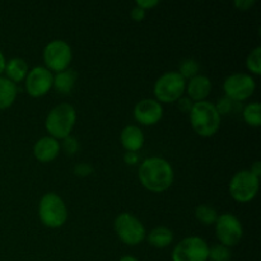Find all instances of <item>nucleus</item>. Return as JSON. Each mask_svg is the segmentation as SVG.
Here are the masks:
<instances>
[{
  "instance_id": "a211bd4d",
  "label": "nucleus",
  "mask_w": 261,
  "mask_h": 261,
  "mask_svg": "<svg viewBox=\"0 0 261 261\" xmlns=\"http://www.w3.org/2000/svg\"><path fill=\"white\" fill-rule=\"evenodd\" d=\"M76 82V73L73 69H65L54 75L53 87L61 94H68L73 91Z\"/></svg>"
},
{
  "instance_id": "4be33fe9",
  "label": "nucleus",
  "mask_w": 261,
  "mask_h": 261,
  "mask_svg": "<svg viewBox=\"0 0 261 261\" xmlns=\"http://www.w3.org/2000/svg\"><path fill=\"white\" fill-rule=\"evenodd\" d=\"M219 214L217 213L216 209L213 206L205 205V204H200L196 206L195 209V217L199 222L204 224V226H211L217 222Z\"/></svg>"
},
{
  "instance_id": "f03ea898",
  "label": "nucleus",
  "mask_w": 261,
  "mask_h": 261,
  "mask_svg": "<svg viewBox=\"0 0 261 261\" xmlns=\"http://www.w3.org/2000/svg\"><path fill=\"white\" fill-rule=\"evenodd\" d=\"M189 115L191 126L200 137H213L221 126V115L217 111L216 105L206 99L194 102Z\"/></svg>"
},
{
  "instance_id": "c9c22d12",
  "label": "nucleus",
  "mask_w": 261,
  "mask_h": 261,
  "mask_svg": "<svg viewBox=\"0 0 261 261\" xmlns=\"http://www.w3.org/2000/svg\"><path fill=\"white\" fill-rule=\"evenodd\" d=\"M119 261H139V260H138L137 257L132 256V255H125V256H122Z\"/></svg>"
},
{
  "instance_id": "2eb2a0df",
  "label": "nucleus",
  "mask_w": 261,
  "mask_h": 261,
  "mask_svg": "<svg viewBox=\"0 0 261 261\" xmlns=\"http://www.w3.org/2000/svg\"><path fill=\"white\" fill-rule=\"evenodd\" d=\"M186 92L189 94V98L194 102L205 101L206 97L211 94L212 82L206 75L198 74L194 78L186 83Z\"/></svg>"
},
{
  "instance_id": "4468645a",
  "label": "nucleus",
  "mask_w": 261,
  "mask_h": 261,
  "mask_svg": "<svg viewBox=\"0 0 261 261\" xmlns=\"http://www.w3.org/2000/svg\"><path fill=\"white\" fill-rule=\"evenodd\" d=\"M60 143L55 138L42 137L33 145V155L41 163H48L55 160L60 153Z\"/></svg>"
},
{
  "instance_id": "1a4fd4ad",
  "label": "nucleus",
  "mask_w": 261,
  "mask_h": 261,
  "mask_svg": "<svg viewBox=\"0 0 261 261\" xmlns=\"http://www.w3.org/2000/svg\"><path fill=\"white\" fill-rule=\"evenodd\" d=\"M209 245L198 236L181 240L172 250V261H208Z\"/></svg>"
},
{
  "instance_id": "f257e3e1",
  "label": "nucleus",
  "mask_w": 261,
  "mask_h": 261,
  "mask_svg": "<svg viewBox=\"0 0 261 261\" xmlns=\"http://www.w3.org/2000/svg\"><path fill=\"white\" fill-rule=\"evenodd\" d=\"M139 180L147 190L162 193L172 185L175 172L168 161L161 157H149L139 166Z\"/></svg>"
},
{
  "instance_id": "ddd939ff",
  "label": "nucleus",
  "mask_w": 261,
  "mask_h": 261,
  "mask_svg": "<svg viewBox=\"0 0 261 261\" xmlns=\"http://www.w3.org/2000/svg\"><path fill=\"white\" fill-rule=\"evenodd\" d=\"M163 116L162 103L153 98H144L134 107V117L139 124L152 126L161 121Z\"/></svg>"
},
{
  "instance_id": "72a5a7b5",
  "label": "nucleus",
  "mask_w": 261,
  "mask_h": 261,
  "mask_svg": "<svg viewBox=\"0 0 261 261\" xmlns=\"http://www.w3.org/2000/svg\"><path fill=\"white\" fill-rule=\"evenodd\" d=\"M250 172H251L252 175L256 176V177L260 178V175H261V163H260V161H255V162L252 163L251 168H250Z\"/></svg>"
},
{
  "instance_id": "412c9836",
  "label": "nucleus",
  "mask_w": 261,
  "mask_h": 261,
  "mask_svg": "<svg viewBox=\"0 0 261 261\" xmlns=\"http://www.w3.org/2000/svg\"><path fill=\"white\" fill-rule=\"evenodd\" d=\"M242 117L245 122L252 127H259L261 125V106L259 102H251L242 110Z\"/></svg>"
},
{
  "instance_id": "9d476101",
  "label": "nucleus",
  "mask_w": 261,
  "mask_h": 261,
  "mask_svg": "<svg viewBox=\"0 0 261 261\" xmlns=\"http://www.w3.org/2000/svg\"><path fill=\"white\" fill-rule=\"evenodd\" d=\"M216 234L219 244L227 247L236 246L244 236V227L241 221L232 213H223L218 216L216 223Z\"/></svg>"
},
{
  "instance_id": "b1692460",
  "label": "nucleus",
  "mask_w": 261,
  "mask_h": 261,
  "mask_svg": "<svg viewBox=\"0 0 261 261\" xmlns=\"http://www.w3.org/2000/svg\"><path fill=\"white\" fill-rule=\"evenodd\" d=\"M178 74L182 76L184 79H191L199 74V64L195 59H185L182 63L180 64V69H178Z\"/></svg>"
},
{
  "instance_id": "39448f33",
  "label": "nucleus",
  "mask_w": 261,
  "mask_h": 261,
  "mask_svg": "<svg viewBox=\"0 0 261 261\" xmlns=\"http://www.w3.org/2000/svg\"><path fill=\"white\" fill-rule=\"evenodd\" d=\"M186 89V81L178 74V71H167L155 81L153 92L155 99L162 103L177 102L182 97Z\"/></svg>"
},
{
  "instance_id": "7ed1b4c3",
  "label": "nucleus",
  "mask_w": 261,
  "mask_h": 261,
  "mask_svg": "<svg viewBox=\"0 0 261 261\" xmlns=\"http://www.w3.org/2000/svg\"><path fill=\"white\" fill-rule=\"evenodd\" d=\"M76 121V111L70 103H60L46 116L45 127L50 137L56 140L69 137Z\"/></svg>"
},
{
  "instance_id": "f3484780",
  "label": "nucleus",
  "mask_w": 261,
  "mask_h": 261,
  "mask_svg": "<svg viewBox=\"0 0 261 261\" xmlns=\"http://www.w3.org/2000/svg\"><path fill=\"white\" fill-rule=\"evenodd\" d=\"M28 71V64L25 63L24 59L22 58H12L10 60L7 61V65H5L4 73L7 74V78L9 81H12L13 83H19L23 82L27 76Z\"/></svg>"
},
{
  "instance_id": "2f4dec72",
  "label": "nucleus",
  "mask_w": 261,
  "mask_h": 261,
  "mask_svg": "<svg viewBox=\"0 0 261 261\" xmlns=\"http://www.w3.org/2000/svg\"><path fill=\"white\" fill-rule=\"evenodd\" d=\"M124 161L127 165L134 166L139 162V154H138V152H126L124 155Z\"/></svg>"
},
{
  "instance_id": "dca6fc26",
  "label": "nucleus",
  "mask_w": 261,
  "mask_h": 261,
  "mask_svg": "<svg viewBox=\"0 0 261 261\" xmlns=\"http://www.w3.org/2000/svg\"><path fill=\"white\" fill-rule=\"evenodd\" d=\"M120 140L126 152H138L144 145V134L137 125H127L121 130Z\"/></svg>"
},
{
  "instance_id": "9b49d317",
  "label": "nucleus",
  "mask_w": 261,
  "mask_h": 261,
  "mask_svg": "<svg viewBox=\"0 0 261 261\" xmlns=\"http://www.w3.org/2000/svg\"><path fill=\"white\" fill-rule=\"evenodd\" d=\"M256 82L250 74L234 73L223 82V91L231 101H245L254 94Z\"/></svg>"
},
{
  "instance_id": "7c9ffc66",
  "label": "nucleus",
  "mask_w": 261,
  "mask_h": 261,
  "mask_svg": "<svg viewBox=\"0 0 261 261\" xmlns=\"http://www.w3.org/2000/svg\"><path fill=\"white\" fill-rule=\"evenodd\" d=\"M130 15H132V18L135 20V22H142V20L145 18V10L135 5V7L132 9V12H130Z\"/></svg>"
},
{
  "instance_id": "393cba45",
  "label": "nucleus",
  "mask_w": 261,
  "mask_h": 261,
  "mask_svg": "<svg viewBox=\"0 0 261 261\" xmlns=\"http://www.w3.org/2000/svg\"><path fill=\"white\" fill-rule=\"evenodd\" d=\"M246 66L252 74L260 75L261 74V47L260 46H257V47H255L254 50H251V53L247 55Z\"/></svg>"
},
{
  "instance_id": "a878e982",
  "label": "nucleus",
  "mask_w": 261,
  "mask_h": 261,
  "mask_svg": "<svg viewBox=\"0 0 261 261\" xmlns=\"http://www.w3.org/2000/svg\"><path fill=\"white\" fill-rule=\"evenodd\" d=\"M60 148H63L65 153L73 155L75 154L76 150L79 149V142L74 137L69 135V137H66L65 139H63V143L60 144Z\"/></svg>"
},
{
  "instance_id": "bb28decb",
  "label": "nucleus",
  "mask_w": 261,
  "mask_h": 261,
  "mask_svg": "<svg viewBox=\"0 0 261 261\" xmlns=\"http://www.w3.org/2000/svg\"><path fill=\"white\" fill-rule=\"evenodd\" d=\"M92 172H93V167H92L89 163L86 162L78 163V165L74 167V173H75L76 176H79V177H87V176L92 175Z\"/></svg>"
},
{
  "instance_id": "423d86ee",
  "label": "nucleus",
  "mask_w": 261,
  "mask_h": 261,
  "mask_svg": "<svg viewBox=\"0 0 261 261\" xmlns=\"http://www.w3.org/2000/svg\"><path fill=\"white\" fill-rule=\"evenodd\" d=\"M259 185V177L252 175L250 170H241L234 173L229 181V194L237 203H249L256 196Z\"/></svg>"
},
{
  "instance_id": "473e14b6",
  "label": "nucleus",
  "mask_w": 261,
  "mask_h": 261,
  "mask_svg": "<svg viewBox=\"0 0 261 261\" xmlns=\"http://www.w3.org/2000/svg\"><path fill=\"white\" fill-rule=\"evenodd\" d=\"M255 4V0H236L234 5L239 8L240 10H247Z\"/></svg>"
},
{
  "instance_id": "c756f323",
  "label": "nucleus",
  "mask_w": 261,
  "mask_h": 261,
  "mask_svg": "<svg viewBox=\"0 0 261 261\" xmlns=\"http://www.w3.org/2000/svg\"><path fill=\"white\" fill-rule=\"evenodd\" d=\"M158 4H160L158 0H137V2H135V5H137V7L142 8V9L144 10L152 9V8H154L155 5Z\"/></svg>"
},
{
  "instance_id": "5701e85b",
  "label": "nucleus",
  "mask_w": 261,
  "mask_h": 261,
  "mask_svg": "<svg viewBox=\"0 0 261 261\" xmlns=\"http://www.w3.org/2000/svg\"><path fill=\"white\" fill-rule=\"evenodd\" d=\"M231 250L222 244H214L209 246L208 260L211 261H229L231 260Z\"/></svg>"
},
{
  "instance_id": "cd10ccee",
  "label": "nucleus",
  "mask_w": 261,
  "mask_h": 261,
  "mask_svg": "<svg viewBox=\"0 0 261 261\" xmlns=\"http://www.w3.org/2000/svg\"><path fill=\"white\" fill-rule=\"evenodd\" d=\"M216 109H217V111H218L219 115L228 114L229 110L232 109V101H231V99L227 98V97H226V98L219 99L218 103L216 105Z\"/></svg>"
},
{
  "instance_id": "0eeeda50",
  "label": "nucleus",
  "mask_w": 261,
  "mask_h": 261,
  "mask_svg": "<svg viewBox=\"0 0 261 261\" xmlns=\"http://www.w3.org/2000/svg\"><path fill=\"white\" fill-rule=\"evenodd\" d=\"M114 227L119 239L129 246L139 245L147 236L142 222L130 213L119 214L115 219Z\"/></svg>"
},
{
  "instance_id": "f704fd0d",
  "label": "nucleus",
  "mask_w": 261,
  "mask_h": 261,
  "mask_svg": "<svg viewBox=\"0 0 261 261\" xmlns=\"http://www.w3.org/2000/svg\"><path fill=\"white\" fill-rule=\"evenodd\" d=\"M5 65H7V60H5L4 54H3L2 51H0V76H2V74L4 73Z\"/></svg>"
},
{
  "instance_id": "6e6552de",
  "label": "nucleus",
  "mask_w": 261,
  "mask_h": 261,
  "mask_svg": "<svg viewBox=\"0 0 261 261\" xmlns=\"http://www.w3.org/2000/svg\"><path fill=\"white\" fill-rule=\"evenodd\" d=\"M43 63L50 71H63L69 68L73 59L70 45L63 40H53L43 48Z\"/></svg>"
},
{
  "instance_id": "20e7f679",
  "label": "nucleus",
  "mask_w": 261,
  "mask_h": 261,
  "mask_svg": "<svg viewBox=\"0 0 261 261\" xmlns=\"http://www.w3.org/2000/svg\"><path fill=\"white\" fill-rule=\"evenodd\" d=\"M38 217L47 228H60L68 221V208L58 194L47 193L40 199Z\"/></svg>"
},
{
  "instance_id": "c85d7f7f",
  "label": "nucleus",
  "mask_w": 261,
  "mask_h": 261,
  "mask_svg": "<svg viewBox=\"0 0 261 261\" xmlns=\"http://www.w3.org/2000/svg\"><path fill=\"white\" fill-rule=\"evenodd\" d=\"M193 105H194V102L191 101L189 97H181V98L177 101L178 109H180L182 112H188V114L190 112Z\"/></svg>"
},
{
  "instance_id": "6ab92c4d",
  "label": "nucleus",
  "mask_w": 261,
  "mask_h": 261,
  "mask_svg": "<svg viewBox=\"0 0 261 261\" xmlns=\"http://www.w3.org/2000/svg\"><path fill=\"white\" fill-rule=\"evenodd\" d=\"M147 239H148V242H149L153 247H157V249H165V247H167L168 245L172 244L173 232L171 231L168 227L158 226L149 232Z\"/></svg>"
},
{
  "instance_id": "f8f14e48",
  "label": "nucleus",
  "mask_w": 261,
  "mask_h": 261,
  "mask_svg": "<svg viewBox=\"0 0 261 261\" xmlns=\"http://www.w3.org/2000/svg\"><path fill=\"white\" fill-rule=\"evenodd\" d=\"M53 71H50L45 66H35L28 71L24 79L25 91L31 97H35V98L42 97L53 88Z\"/></svg>"
},
{
  "instance_id": "aec40b11",
  "label": "nucleus",
  "mask_w": 261,
  "mask_h": 261,
  "mask_svg": "<svg viewBox=\"0 0 261 261\" xmlns=\"http://www.w3.org/2000/svg\"><path fill=\"white\" fill-rule=\"evenodd\" d=\"M17 84L7 76H0V110H5L14 103L17 98Z\"/></svg>"
}]
</instances>
